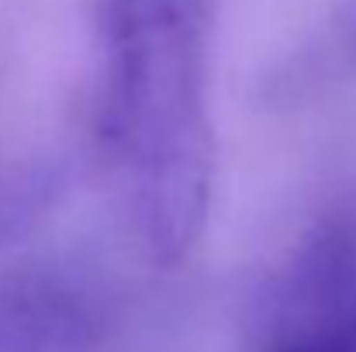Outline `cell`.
I'll list each match as a JSON object with an SVG mask.
<instances>
[{"label":"cell","mask_w":356,"mask_h":352,"mask_svg":"<svg viewBox=\"0 0 356 352\" xmlns=\"http://www.w3.org/2000/svg\"><path fill=\"white\" fill-rule=\"evenodd\" d=\"M94 35L97 159L138 249L173 266L211 204V0H94Z\"/></svg>","instance_id":"obj_1"},{"label":"cell","mask_w":356,"mask_h":352,"mask_svg":"<svg viewBox=\"0 0 356 352\" xmlns=\"http://www.w3.org/2000/svg\"><path fill=\"white\" fill-rule=\"evenodd\" d=\"M256 342L259 352H356V197L329 208L270 276Z\"/></svg>","instance_id":"obj_2"}]
</instances>
